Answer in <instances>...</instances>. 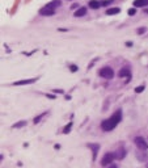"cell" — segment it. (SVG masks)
<instances>
[{
	"instance_id": "1",
	"label": "cell",
	"mask_w": 148,
	"mask_h": 168,
	"mask_svg": "<svg viewBox=\"0 0 148 168\" xmlns=\"http://www.w3.org/2000/svg\"><path fill=\"white\" fill-rule=\"evenodd\" d=\"M121 120H122V110H117L113 116H110V118L104 120L101 122V127H102L104 131H110L121 122Z\"/></svg>"
},
{
	"instance_id": "2",
	"label": "cell",
	"mask_w": 148,
	"mask_h": 168,
	"mask_svg": "<svg viewBox=\"0 0 148 168\" xmlns=\"http://www.w3.org/2000/svg\"><path fill=\"white\" fill-rule=\"evenodd\" d=\"M116 159V156H114V152H106L104 155V158L101 159V166L102 167H109L111 163H113V160Z\"/></svg>"
},
{
	"instance_id": "3",
	"label": "cell",
	"mask_w": 148,
	"mask_h": 168,
	"mask_svg": "<svg viewBox=\"0 0 148 168\" xmlns=\"http://www.w3.org/2000/svg\"><path fill=\"white\" fill-rule=\"evenodd\" d=\"M98 74H100V76H102L105 79H113L114 76V71L110 67H102Z\"/></svg>"
},
{
	"instance_id": "4",
	"label": "cell",
	"mask_w": 148,
	"mask_h": 168,
	"mask_svg": "<svg viewBox=\"0 0 148 168\" xmlns=\"http://www.w3.org/2000/svg\"><path fill=\"white\" fill-rule=\"evenodd\" d=\"M135 144H136V147L139 150H143V151H147L148 149V143L146 142V139L142 137H136L135 138Z\"/></svg>"
},
{
	"instance_id": "5",
	"label": "cell",
	"mask_w": 148,
	"mask_h": 168,
	"mask_svg": "<svg viewBox=\"0 0 148 168\" xmlns=\"http://www.w3.org/2000/svg\"><path fill=\"white\" fill-rule=\"evenodd\" d=\"M39 13H41L42 16H52V15H55V9L50 8V7H47V5H45L43 8L39 9Z\"/></svg>"
},
{
	"instance_id": "6",
	"label": "cell",
	"mask_w": 148,
	"mask_h": 168,
	"mask_svg": "<svg viewBox=\"0 0 148 168\" xmlns=\"http://www.w3.org/2000/svg\"><path fill=\"white\" fill-rule=\"evenodd\" d=\"M118 76L119 78H127V83H129L130 79H131V71L127 67L122 68V70H119V72H118Z\"/></svg>"
},
{
	"instance_id": "7",
	"label": "cell",
	"mask_w": 148,
	"mask_h": 168,
	"mask_svg": "<svg viewBox=\"0 0 148 168\" xmlns=\"http://www.w3.org/2000/svg\"><path fill=\"white\" fill-rule=\"evenodd\" d=\"M114 156H116V159H118V160L124 159V156H126V150H124L123 147H121V149H118L116 152H114Z\"/></svg>"
},
{
	"instance_id": "8",
	"label": "cell",
	"mask_w": 148,
	"mask_h": 168,
	"mask_svg": "<svg viewBox=\"0 0 148 168\" xmlns=\"http://www.w3.org/2000/svg\"><path fill=\"white\" fill-rule=\"evenodd\" d=\"M88 147L93 151V160H96V158H97V152H98V150H100V144H97V143H89L88 144Z\"/></svg>"
},
{
	"instance_id": "9",
	"label": "cell",
	"mask_w": 148,
	"mask_h": 168,
	"mask_svg": "<svg viewBox=\"0 0 148 168\" xmlns=\"http://www.w3.org/2000/svg\"><path fill=\"white\" fill-rule=\"evenodd\" d=\"M34 81H37V79L33 78V79H26V80H18V81H15V85H25V84H32L34 83Z\"/></svg>"
},
{
	"instance_id": "10",
	"label": "cell",
	"mask_w": 148,
	"mask_h": 168,
	"mask_svg": "<svg viewBox=\"0 0 148 168\" xmlns=\"http://www.w3.org/2000/svg\"><path fill=\"white\" fill-rule=\"evenodd\" d=\"M75 17H83V16L87 15V8H84V7H81V8H79L76 12L74 13Z\"/></svg>"
},
{
	"instance_id": "11",
	"label": "cell",
	"mask_w": 148,
	"mask_h": 168,
	"mask_svg": "<svg viewBox=\"0 0 148 168\" xmlns=\"http://www.w3.org/2000/svg\"><path fill=\"white\" fill-rule=\"evenodd\" d=\"M101 5H102V3H100L98 0H91L89 1V8H92V9H97Z\"/></svg>"
},
{
	"instance_id": "12",
	"label": "cell",
	"mask_w": 148,
	"mask_h": 168,
	"mask_svg": "<svg viewBox=\"0 0 148 168\" xmlns=\"http://www.w3.org/2000/svg\"><path fill=\"white\" fill-rule=\"evenodd\" d=\"M119 12H121V9L118 8V7H114V8L108 9V11H106V15H109V16H111V15H118Z\"/></svg>"
},
{
	"instance_id": "13",
	"label": "cell",
	"mask_w": 148,
	"mask_h": 168,
	"mask_svg": "<svg viewBox=\"0 0 148 168\" xmlns=\"http://www.w3.org/2000/svg\"><path fill=\"white\" fill-rule=\"evenodd\" d=\"M134 5L135 7H146V5H148V0H134Z\"/></svg>"
},
{
	"instance_id": "14",
	"label": "cell",
	"mask_w": 148,
	"mask_h": 168,
	"mask_svg": "<svg viewBox=\"0 0 148 168\" xmlns=\"http://www.w3.org/2000/svg\"><path fill=\"white\" fill-rule=\"evenodd\" d=\"M60 4H62L60 0H52V1H50V3L47 4V7H50V8H54V9H55L57 7H59Z\"/></svg>"
},
{
	"instance_id": "15",
	"label": "cell",
	"mask_w": 148,
	"mask_h": 168,
	"mask_svg": "<svg viewBox=\"0 0 148 168\" xmlns=\"http://www.w3.org/2000/svg\"><path fill=\"white\" fill-rule=\"evenodd\" d=\"M136 156H138V160H140V162H146V160H147V152H146V151H143V154L138 152Z\"/></svg>"
},
{
	"instance_id": "16",
	"label": "cell",
	"mask_w": 148,
	"mask_h": 168,
	"mask_svg": "<svg viewBox=\"0 0 148 168\" xmlns=\"http://www.w3.org/2000/svg\"><path fill=\"white\" fill-rule=\"evenodd\" d=\"M22 126H26V121H20V122H16L13 125V127H17V129H20Z\"/></svg>"
},
{
	"instance_id": "17",
	"label": "cell",
	"mask_w": 148,
	"mask_h": 168,
	"mask_svg": "<svg viewBox=\"0 0 148 168\" xmlns=\"http://www.w3.org/2000/svg\"><path fill=\"white\" fill-rule=\"evenodd\" d=\"M71 126H72V124H68V125H67V126H66V127H64V130H63V133H64V134H67V133H70V131H71Z\"/></svg>"
},
{
	"instance_id": "18",
	"label": "cell",
	"mask_w": 148,
	"mask_h": 168,
	"mask_svg": "<svg viewBox=\"0 0 148 168\" xmlns=\"http://www.w3.org/2000/svg\"><path fill=\"white\" fill-rule=\"evenodd\" d=\"M143 91H144V85H139V87L135 88V92H136V93H140V92H143Z\"/></svg>"
},
{
	"instance_id": "19",
	"label": "cell",
	"mask_w": 148,
	"mask_h": 168,
	"mask_svg": "<svg viewBox=\"0 0 148 168\" xmlns=\"http://www.w3.org/2000/svg\"><path fill=\"white\" fill-rule=\"evenodd\" d=\"M146 30H147V28H139L138 29V34H144V33H146Z\"/></svg>"
},
{
	"instance_id": "20",
	"label": "cell",
	"mask_w": 148,
	"mask_h": 168,
	"mask_svg": "<svg viewBox=\"0 0 148 168\" xmlns=\"http://www.w3.org/2000/svg\"><path fill=\"white\" fill-rule=\"evenodd\" d=\"M43 116H45V113H43V114H41V116H38V117H35V118H34V124H38L39 121L42 120V117H43Z\"/></svg>"
},
{
	"instance_id": "21",
	"label": "cell",
	"mask_w": 148,
	"mask_h": 168,
	"mask_svg": "<svg viewBox=\"0 0 148 168\" xmlns=\"http://www.w3.org/2000/svg\"><path fill=\"white\" fill-rule=\"evenodd\" d=\"M135 13H136V9H135V8H130V9H129V15H130V16H134Z\"/></svg>"
},
{
	"instance_id": "22",
	"label": "cell",
	"mask_w": 148,
	"mask_h": 168,
	"mask_svg": "<svg viewBox=\"0 0 148 168\" xmlns=\"http://www.w3.org/2000/svg\"><path fill=\"white\" fill-rule=\"evenodd\" d=\"M70 70H71L72 72H75V71H77V67H76L75 64H71V66H70Z\"/></svg>"
},
{
	"instance_id": "23",
	"label": "cell",
	"mask_w": 148,
	"mask_h": 168,
	"mask_svg": "<svg viewBox=\"0 0 148 168\" xmlns=\"http://www.w3.org/2000/svg\"><path fill=\"white\" fill-rule=\"evenodd\" d=\"M113 1H114V0H106V1L102 3V5H109V4H111Z\"/></svg>"
},
{
	"instance_id": "24",
	"label": "cell",
	"mask_w": 148,
	"mask_h": 168,
	"mask_svg": "<svg viewBox=\"0 0 148 168\" xmlns=\"http://www.w3.org/2000/svg\"><path fill=\"white\" fill-rule=\"evenodd\" d=\"M108 168H118V167L116 166V164H110V166H109V167H108Z\"/></svg>"
},
{
	"instance_id": "25",
	"label": "cell",
	"mask_w": 148,
	"mask_h": 168,
	"mask_svg": "<svg viewBox=\"0 0 148 168\" xmlns=\"http://www.w3.org/2000/svg\"><path fill=\"white\" fill-rule=\"evenodd\" d=\"M77 7H79L77 4H72V9H75V8H77Z\"/></svg>"
},
{
	"instance_id": "26",
	"label": "cell",
	"mask_w": 148,
	"mask_h": 168,
	"mask_svg": "<svg viewBox=\"0 0 148 168\" xmlns=\"http://www.w3.org/2000/svg\"><path fill=\"white\" fill-rule=\"evenodd\" d=\"M147 168H148V164H147Z\"/></svg>"
}]
</instances>
